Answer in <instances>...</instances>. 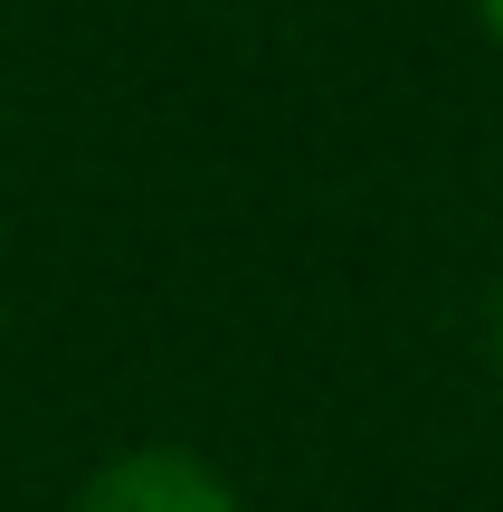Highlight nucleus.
I'll return each instance as SVG.
<instances>
[{"mask_svg":"<svg viewBox=\"0 0 503 512\" xmlns=\"http://www.w3.org/2000/svg\"><path fill=\"white\" fill-rule=\"evenodd\" d=\"M475 29H485L494 48H503V0H475Z\"/></svg>","mask_w":503,"mask_h":512,"instance_id":"nucleus-2","label":"nucleus"},{"mask_svg":"<svg viewBox=\"0 0 503 512\" xmlns=\"http://www.w3.org/2000/svg\"><path fill=\"white\" fill-rule=\"evenodd\" d=\"M67 512H247V503L200 446H114L76 484Z\"/></svg>","mask_w":503,"mask_h":512,"instance_id":"nucleus-1","label":"nucleus"},{"mask_svg":"<svg viewBox=\"0 0 503 512\" xmlns=\"http://www.w3.org/2000/svg\"><path fill=\"white\" fill-rule=\"evenodd\" d=\"M494 370H503V285H494Z\"/></svg>","mask_w":503,"mask_h":512,"instance_id":"nucleus-3","label":"nucleus"}]
</instances>
